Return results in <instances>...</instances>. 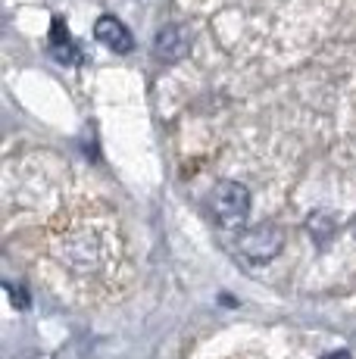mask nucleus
Segmentation results:
<instances>
[{
    "label": "nucleus",
    "instance_id": "obj_1",
    "mask_svg": "<svg viewBox=\"0 0 356 359\" xmlns=\"http://www.w3.org/2000/svg\"><path fill=\"white\" fill-rule=\"evenodd\" d=\"M210 203H213V212L222 219L225 225L244 222V219H247V212H250V194H247V188H244V184H238V182H222L213 191Z\"/></svg>",
    "mask_w": 356,
    "mask_h": 359
},
{
    "label": "nucleus",
    "instance_id": "obj_2",
    "mask_svg": "<svg viewBox=\"0 0 356 359\" xmlns=\"http://www.w3.org/2000/svg\"><path fill=\"white\" fill-rule=\"evenodd\" d=\"M278 247H282V231H278L275 225H256V229H250L241 238L244 257L259 259V262H266V259L275 257Z\"/></svg>",
    "mask_w": 356,
    "mask_h": 359
},
{
    "label": "nucleus",
    "instance_id": "obj_3",
    "mask_svg": "<svg viewBox=\"0 0 356 359\" xmlns=\"http://www.w3.org/2000/svg\"><path fill=\"white\" fill-rule=\"evenodd\" d=\"M94 38H97L100 44H107L109 50H116V53H128L135 47L132 32H128L116 16H100L97 22H94Z\"/></svg>",
    "mask_w": 356,
    "mask_h": 359
},
{
    "label": "nucleus",
    "instance_id": "obj_4",
    "mask_svg": "<svg viewBox=\"0 0 356 359\" xmlns=\"http://www.w3.org/2000/svg\"><path fill=\"white\" fill-rule=\"evenodd\" d=\"M156 57L166 60V63H175V60L188 57L191 50V38L184 29H178V25H166L160 34H156V44H153Z\"/></svg>",
    "mask_w": 356,
    "mask_h": 359
},
{
    "label": "nucleus",
    "instance_id": "obj_5",
    "mask_svg": "<svg viewBox=\"0 0 356 359\" xmlns=\"http://www.w3.org/2000/svg\"><path fill=\"white\" fill-rule=\"evenodd\" d=\"M50 57L63 66H75L81 60L78 47H75V41L69 38V32H66L63 19H53V25H50Z\"/></svg>",
    "mask_w": 356,
    "mask_h": 359
},
{
    "label": "nucleus",
    "instance_id": "obj_6",
    "mask_svg": "<svg viewBox=\"0 0 356 359\" xmlns=\"http://www.w3.org/2000/svg\"><path fill=\"white\" fill-rule=\"evenodd\" d=\"M306 231H310L316 241H325L328 234L334 231L331 216H322V212H316V216H310V219H306Z\"/></svg>",
    "mask_w": 356,
    "mask_h": 359
},
{
    "label": "nucleus",
    "instance_id": "obj_7",
    "mask_svg": "<svg viewBox=\"0 0 356 359\" xmlns=\"http://www.w3.org/2000/svg\"><path fill=\"white\" fill-rule=\"evenodd\" d=\"M322 359H353L347 350H334V353H328V356H322Z\"/></svg>",
    "mask_w": 356,
    "mask_h": 359
},
{
    "label": "nucleus",
    "instance_id": "obj_8",
    "mask_svg": "<svg viewBox=\"0 0 356 359\" xmlns=\"http://www.w3.org/2000/svg\"><path fill=\"white\" fill-rule=\"evenodd\" d=\"M353 238H356V222H353Z\"/></svg>",
    "mask_w": 356,
    "mask_h": 359
}]
</instances>
